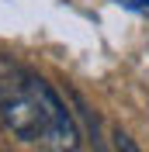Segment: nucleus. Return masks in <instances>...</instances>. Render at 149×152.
<instances>
[{
  "label": "nucleus",
  "instance_id": "obj_1",
  "mask_svg": "<svg viewBox=\"0 0 149 152\" xmlns=\"http://www.w3.org/2000/svg\"><path fill=\"white\" fill-rule=\"evenodd\" d=\"M0 118L21 142L42 145V152H76L80 132L52 86L0 56Z\"/></svg>",
  "mask_w": 149,
  "mask_h": 152
},
{
  "label": "nucleus",
  "instance_id": "obj_2",
  "mask_svg": "<svg viewBox=\"0 0 149 152\" xmlns=\"http://www.w3.org/2000/svg\"><path fill=\"white\" fill-rule=\"evenodd\" d=\"M118 7H128V10H139V14H149V0H114Z\"/></svg>",
  "mask_w": 149,
  "mask_h": 152
},
{
  "label": "nucleus",
  "instance_id": "obj_3",
  "mask_svg": "<svg viewBox=\"0 0 149 152\" xmlns=\"http://www.w3.org/2000/svg\"><path fill=\"white\" fill-rule=\"evenodd\" d=\"M114 149H118V152H142L139 145H135V142L128 138V135H118V142H114Z\"/></svg>",
  "mask_w": 149,
  "mask_h": 152
}]
</instances>
